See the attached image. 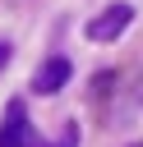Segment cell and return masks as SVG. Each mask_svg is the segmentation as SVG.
<instances>
[{
    "label": "cell",
    "mask_w": 143,
    "mask_h": 147,
    "mask_svg": "<svg viewBox=\"0 0 143 147\" xmlns=\"http://www.w3.org/2000/svg\"><path fill=\"white\" fill-rule=\"evenodd\" d=\"M51 147H78V129H74V124H69V129H65V133H60V138H55V142H51Z\"/></svg>",
    "instance_id": "obj_4"
},
{
    "label": "cell",
    "mask_w": 143,
    "mask_h": 147,
    "mask_svg": "<svg viewBox=\"0 0 143 147\" xmlns=\"http://www.w3.org/2000/svg\"><path fill=\"white\" fill-rule=\"evenodd\" d=\"M129 23H134V5L115 0V5H106V9H101L92 23H88V41H101V46H106V41H115V37H120Z\"/></svg>",
    "instance_id": "obj_1"
},
{
    "label": "cell",
    "mask_w": 143,
    "mask_h": 147,
    "mask_svg": "<svg viewBox=\"0 0 143 147\" xmlns=\"http://www.w3.org/2000/svg\"><path fill=\"white\" fill-rule=\"evenodd\" d=\"M0 147H37V133H32V124H28L23 101H9V106H5V119H0Z\"/></svg>",
    "instance_id": "obj_2"
},
{
    "label": "cell",
    "mask_w": 143,
    "mask_h": 147,
    "mask_svg": "<svg viewBox=\"0 0 143 147\" xmlns=\"http://www.w3.org/2000/svg\"><path fill=\"white\" fill-rule=\"evenodd\" d=\"M9 55H14V46H9V41H0V69L9 64Z\"/></svg>",
    "instance_id": "obj_5"
},
{
    "label": "cell",
    "mask_w": 143,
    "mask_h": 147,
    "mask_svg": "<svg viewBox=\"0 0 143 147\" xmlns=\"http://www.w3.org/2000/svg\"><path fill=\"white\" fill-rule=\"evenodd\" d=\"M69 78H74V64H69L65 55H51V60L32 74V92H37V96H55Z\"/></svg>",
    "instance_id": "obj_3"
},
{
    "label": "cell",
    "mask_w": 143,
    "mask_h": 147,
    "mask_svg": "<svg viewBox=\"0 0 143 147\" xmlns=\"http://www.w3.org/2000/svg\"><path fill=\"white\" fill-rule=\"evenodd\" d=\"M134 147H138V142H134Z\"/></svg>",
    "instance_id": "obj_6"
}]
</instances>
